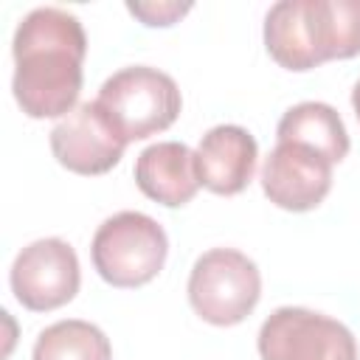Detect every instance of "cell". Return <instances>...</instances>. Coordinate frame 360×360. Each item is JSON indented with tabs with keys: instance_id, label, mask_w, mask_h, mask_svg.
Listing matches in <instances>:
<instances>
[{
	"instance_id": "cell-6",
	"label": "cell",
	"mask_w": 360,
	"mask_h": 360,
	"mask_svg": "<svg viewBox=\"0 0 360 360\" xmlns=\"http://www.w3.org/2000/svg\"><path fill=\"white\" fill-rule=\"evenodd\" d=\"M11 292L25 309L48 312L79 292V259L62 239H37L11 264Z\"/></svg>"
},
{
	"instance_id": "cell-12",
	"label": "cell",
	"mask_w": 360,
	"mask_h": 360,
	"mask_svg": "<svg viewBox=\"0 0 360 360\" xmlns=\"http://www.w3.org/2000/svg\"><path fill=\"white\" fill-rule=\"evenodd\" d=\"M278 143H298L318 155H323L329 163H340L349 152V135L335 112V107L323 101H301L290 107L278 121Z\"/></svg>"
},
{
	"instance_id": "cell-14",
	"label": "cell",
	"mask_w": 360,
	"mask_h": 360,
	"mask_svg": "<svg viewBox=\"0 0 360 360\" xmlns=\"http://www.w3.org/2000/svg\"><path fill=\"white\" fill-rule=\"evenodd\" d=\"M34 360H112V349L98 326L70 318L39 332Z\"/></svg>"
},
{
	"instance_id": "cell-13",
	"label": "cell",
	"mask_w": 360,
	"mask_h": 360,
	"mask_svg": "<svg viewBox=\"0 0 360 360\" xmlns=\"http://www.w3.org/2000/svg\"><path fill=\"white\" fill-rule=\"evenodd\" d=\"M309 22L321 62L360 53V0H309Z\"/></svg>"
},
{
	"instance_id": "cell-5",
	"label": "cell",
	"mask_w": 360,
	"mask_h": 360,
	"mask_svg": "<svg viewBox=\"0 0 360 360\" xmlns=\"http://www.w3.org/2000/svg\"><path fill=\"white\" fill-rule=\"evenodd\" d=\"M259 354L262 360H357V343L335 318L281 307L259 329Z\"/></svg>"
},
{
	"instance_id": "cell-3",
	"label": "cell",
	"mask_w": 360,
	"mask_h": 360,
	"mask_svg": "<svg viewBox=\"0 0 360 360\" xmlns=\"http://www.w3.org/2000/svg\"><path fill=\"white\" fill-rule=\"evenodd\" d=\"M98 276L112 287H141L152 281L169 253L166 231L141 211H121L104 219L90 245Z\"/></svg>"
},
{
	"instance_id": "cell-4",
	"label": "cell",
	"mask_w": 360,
	"mask_h": 360,
	"mask_svg": "<svg viewBox=\"0 0 360 360\" xmlns=\"http://www.w3.org/2000/svg\"><path fill=\"white\" fill-rule=\"evenodd\" d=\"M262 295L259 267L233 248L202 253L188 276V301L194 312L214 326L245 321Z\"/></svg>"
},
{
	"instance_id": "cell-9",
	"label": "cell",
	"mask_w": 360,
	"mask_h": 360,
	"mask_svg": "<svg viewBox=\"0 0 360 360\" xmlns=\"http://www.w3.org/2000/svg\"><path fill=\"white\" fill-rule=\"evenodd\" d=\"M256 141L248 129L222 124L214 127L202 135L194 163H197V177L200 186H205L214 194H239L256 172Z\"/></svg>"
},
{
	"instance_id": "cell-8",
	"label": "cell",
	"mask_w": 360,
	"mask_h": 360,
	"mask_svg": "<svg viewBox=\"0 0 360 360\" xmlns=\"http://www.w3.org/2000/svg\"><path fill=\"white\" fill-rule=\"evenodd\" d=\"M262 188L284 211H309L332 188V163L298 143H276L262 169Z\"/></svg>"
},
{
	"instance_id": "cell-2",
	"label": "cell",
	"mask_w": 360,
	"mask_h": 360,
	"mask_svg": "<svg viewBox=\"0 0 360 360\" xmlns=\"http://www.w3.org/2000/svg\"><path fill=\"white\" fill-rule=\"evenodd\" d=\"M96 101L110 115V121L127 143L169 129L180 115L183 104L174 79L146 65L112 73L101 84Z\"/></svg>"
},
{
	"instance_id": "cell-10",
	"label": "cell",
	"mask_w": 360,
	"mask_h": 360,
	"mask_svg": "<svg viewBox=\"0 0 360 360\" xmlns=\"http://www.w3.org/2000/svg\"><path fill=\"white\" fill-rule=\"evenodd\" d=\"M135 183L149 200L166 208L186 205L200 188L194 152L180 141L146 146L135 160Z\"/></svg>"
},
{
	"instance_id": "cell-15",
	"label": "cell",
	"mask_w": 360,
	"mask_h": 360,
	"mask_svg": "<svg viewBox=\"0 0 360 360\" xmlns=\"http://www.w3.org/2000/svg\"><path fill=\"white\" fill-rule=\"evenodd\" d=\"M188 8L191 3H127V11L135 14L143 25H172Z\"/></svg>"
},
{
	"instance_id": "cell-1",
	"label": "cell",
	"mask_w": 360,
	"mask_h": 360,
	"mask_svg": "<svg viewBox=\"0 0 360 360\" xmlns=\"http://www.w3.org/2000/svg\"><path fill=\"white\" fill-rule=\"evenodd\" d=\"M87 37L62 8H34L14 34V98L31 118L68 115L82 90Z\"/></svg>"
},
{
	"instance_id": "cell-11",
	"label": "cell",
	"mask_w": 360,
	"mask_h": 360,
	"mask_svg": "<svg viewBox=\"0 0 360 360\" xmlns=\"http://www.w3.org/2000/svg\"><path fill=\"white\" fill-rule=\"evenodd\" d=\"M264 45L267 53L287 70H309L321 65L312 22L309 0H281L264 17Z\"/></svg>"
},
{
	"instance_id": "cell-7",
	"label": "cell",
	"mask_w": 360,
	"mask_h": 360,
	"mask_svg": "<svg viewBox=\"0 0 360 360\" xmlns=\"http://www.w3.org/2000/svg\"><path fill=\"white\" fill-rule=\"evenodd\" d=\"M127 141L110 121V115L98 107V101L76 104L53 129H51V152L53 158L76 174H104L110 172L121 155Z\"/></svg>"
},
{
	"instance_id": "cell-16",
	"label": "cell",
	"mask_w": 360,
	"mask_h": 360,
	"mask_svg": "<svg viewBox=\"0 0 360 360\" xmlns=\"http://www.w3.org/2000/svg\"><path fill=\"white\" fill-rule=\"evenodd\" d=\"M352 107H354V115H357V121H360V82H357L354 90H352Z\"/></svg>"
}]
</instances>
